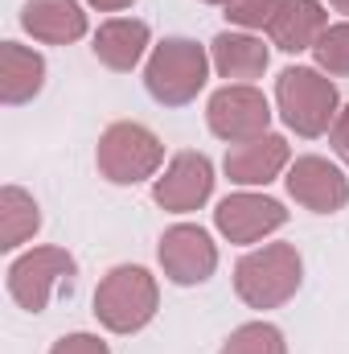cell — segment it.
<instances>
[{
	"label": "cell",
	"mask_w": 349,
	"mask_h": 354,
	"mask_svg": "<svg viewBox=\"0 0 349 354\" xmlns=\"http://www.w3.org/2000/svg\"><path fill=\"white\" fill-rule=\"evenodd\" d=\"M312 54H317V66H321V71H329V75H349V21L329 25V29L317 37Z\"/></svg>",
	"instance_id": "20"
},
{
	"label": "cell",
	"mask_w": 349,
	"mask_h": 354,
	"mask_svg": "<svg viewBox=\"0 0 349 354\" xmlns=\"http://www.w3.org/2000/svg\"><path fill=\"white\" fill-rule=\"evenodd\" d=\"M74 256L66 248H33L8 268V292L25 313H41L58 288H70Z\"/></svg>",
	"instance_id": "6"
},
{
	"label": "cell",
	"mask_w": 349,
	"mask_h": 354,
	"mask_svg": "<svg viewBox=\"0 0 349 354\" xmlns=\"http://www.w3.org/2000/svg\"><path fill=\"white\" fill-rule=\"evenodd\" d=\"M300 252L292 243H263L259 252H247L235 268V292L251 309H279L300 288Z\"/></svg>",
	"instance_id": "2"
},
{
	"label": "cell",
	"mask_w": 349,
	"mask_h": 354,
	"mask_svg": "<svg viewBox=\"0 0 349 354\" xmlns=\"http://www.w3.org/2000/svg\"><path fill=\"white\" fill-rule=\"evenodd\" d=\"M222 354H288V342H283V334L275 326L251 322V326H239L222 342Z\"/></svg>",
	"instance_id": "19"
},
{
	"label": "cell",
	"mask_w": 349,
	"mask_h": 354,
	"mask_svg": "<svg viewBox=\"0 0 349 354\" xmlns=\"http://www.w3.org/2000/svg\"><path fill=\"white\" fill-rule=\"evenodd\" d=\"M283 4L288 0H230L226 4V21L243 25V29H267Z\"/></svg>",
	"instance_id": "21"
},
{
	"label": "cell",
	"mask_w": 349,
	"mask_h": 354,
	"mask_svg": "<svg viewBox=\"0 0 349 354\" xmlns=\"http://www.w3.org/2000/svg\"><path fill=\"white\" fill-rule=\"evenodd\" d=\"M210 58L218 66L222 79H235V83H251V79H263L267 71V46L251 33H218L214 46H210Z\"/></svg>",
	"instance_id": "17"
},
{
	"label": "cell",
	"mask_w": 349,
	"mask_h": 354,
	"mask_svg": "<svg viewBox=\"0 0 349 354\" xmlns=\"http://www.w3.org/2000/svg\"><path fill=\"white\" fill-rule=\"evenodd\" d=\"M161 268L173 284H201L214 276L218 268V248L210 243V235L193 223H177L161 235Z\"/></svg>",
	"instance_id": "8"
},
{
	"label": "cell",
	"mask_w": 349,
	"mask_h": 354,
	"mask_svg": "<svg viewBox=\"0 0 349 354\" xmlns=\"http://www.w3.org/2000/svg\"><path fill=\"white\" fill-rule=\"evenodd\" d=\"M210 189H214V165H210V157L185 149V153H177L173 161H169L165 177H157L152 198L165 210H173V214H189V210H197L210 198Z\"/></svg>",
	"instance_id": "10"
},
{
	"label": "cell",
	"mask_w": 349,
	"mask_h": 354,
	"mask_svg": "<svg viewBox=\"0 0 349 354\" xmlns=\"http://www.w3.org/2000/svg\"><path fill=\"white\" fill-rule=\"evenodd\" d=\"M21 25L46 46H66L87 33V12L79 0H29L21 8Z\"/></svg>",
	"instance_id": "13"
},
{
	"label": "cell",
	"mask_w": 349,
	"mask_h": 354,
	"mask_svg": "<svg viewBox=\"0 0 349 354\" xmlns=\"http://www.w3.org/2000/svg\"><path fill=\"white\" fill-rule=\"evenodd\" d=\"M206 4H222V8H226V4H230V0H206Z\"/></svg>",
	"instance_id": "26"
},
{
	"label": "cell",
	"mask_w": 349,
	"mask_h": 354,
	"mask_svg": "<svg viewBox=\"0 0 349 354\" xmlns=\"http://www.w3.org/2000/svg\"><path fill=\"white\" fill-rule=\"evenodd\" d=\"M288 157H292L288 140L275 136V132H267V136H255V140L230 145L222 165H226V177L235 185H267V181L279 177V169L288 165Z\"/></svg>",
	"instance_id": "12"
},
{
	"label": "cell",
	"mask_w": 349,
	"mask_h": 354,
	"mask_svg": "<svg viewBox=\"0 0 349 354\" xmlns=\"http://www.w3.org/2000/svg\"><path fill=\"white\" fill-rule=\"evenodd\" d=\"M288 194L317 214H333L349 202V181L325 157H296V165L288 169Z\"/></svg>",
	"instance_id": "11"
},
{
	"label": "cell",
	"mask_w": 349,
	"mask_h": 354,
	"mask_svg": "<svg viewBox=\"0 0 349 354\" xmlns=\"http://www.w3.org/2000/svg\"><path fill=\"white\" fill-rule=\"evenodd\" d=\"M329 29V17L321 8V0H288L275 21L267 25L271 33V46L283 50V54H300V50H312L317 37Z\"/></svg>",
	"instance_id": "15"
},
{
	"label": "cell",
	"mask_w": 349,
	"mask_h": 354,
	"mask_svg": "<svg viewBox=\"0 0 349 354\" xmlns=\"http://www.w3.org/2000/svg\"><path fill=\"white\" fill-rule=\"evenodd\" d=\"M206 120H210V132H214L218 140H226V145H243V140L267 136L271 107H267L263 91H255L251 83H226L222 91L210 95Z\"/></svg>",
	"instance_id": "7"
},
{
	"label": "cell",
	"mask_w": 349,
	"mask_h": 354,
	"mask_svg": "<svg viewBox=\"0 0 349 354\" xmlns=\"http://www.w3.org/2000/svg\"><path fill=\"white\" fill-rule=\"evenodd\" d=\"M206 71H210V58L197 41L189 37H165L148 66H144V87L157 103L165 107H185L197 99V91L206 87Z\"/></svg>",
	"instance_id": "4"
},
{
	"label": "cell",
	"mask_w": 349,
	"mask_h": 354,
	"mask_svg": "<svg viewBox=\"0 0 349 354\" xmlns=\"http://www.w3.org/2000/svg\"><path fill=\"white\" fill-rule=\"evenodd\" d=\"M161 305V288L157 276L140 264H119L111 268L99 288H94V317L111 330V334H136L157 317Z\"/></svg>",
	"instance_id": "1"
},
{
	"label": "cell",
	"mask_w": 349,
	"mask_h": 354,
	"mask_svg": "<svg viewBox=\"0 0 349 354\" xmlns=\"http://www.w3.org/2000/svg\"><path fill=\"white\" fill-rule=\"evenodd\" d=\"M90 50H94V58H99L107 71L128 75V71L144 58V50H148V25L136 21V17H111V21L99 25Z\"/></svg>",
	"instance_id": "14"
},
{
	"label": "cell",
	"mask_w": 349,
	"mask_h": 354,
	"mask_svg": "<svg viewBox=\"0 0 349 354\" xmlns=\"http://www.w3.org/2000/svg\"><path fill=\"white\" fill-rule=\"evenodd\" d=\"M329 4H333L337 12H349V0H329Z\"/></svg>",
	"instance_id": "25"
},
{
	"label": "cell",
	"mask_w": 349,
	"mask_h": 354,
	"mask_svg": "<svg viewBox=\"0 0 349 354\" xmlns=\"http://www.w3.org/2000/svg\"><path fill=\"white\" fill-rule=\"evenodd\" d=\"M87 4H94V8H103V12H119V8H132L136 0H87Z\"/></svg>",
	"instance_id": "24"
},
{
	"label": "cell",
	"mask_w": 349,
	"mask_h": 354,
	"mask_svg": "<svg viewBox=\"0 0 349 354\" xmlns=\"http://www.w3.org/2000/svg\"><path fill=\"white\" fill-rule=\"evenodd\" d=\"M161 161H165V145L157 140V132H148L136 120H119L99 136L94 165L111 185H136L157 174Z\"/></svg>",
	"instance_id": "5"
},
{
	"label": "cell",
	"mask_w": 349,
	"mask_h": 354,
	"mask_svg": "<svg viewBox=\"0 0 349 354\" xmlns=\"http://www.w3.org/2000/svg\"><path fill=\"white\" fill-rule=\"evenodd\" d=\"M329 140H333V153L349 165V103L337 111V120H333V128H329Z\"/></svg>",
	"instance_id": "23"
},
{
	"label": "cell",
	"mask_w": 349,
	"mask_h": 354,
	"mask_svg": "<svg viewBox=\"0 0 349 354\" xmlns=\"http://www.w3.org/2000/svg\"><path fill=\"white\" fill-rule=\"evenodd\" d=\"M275 103L296 136H321L337 120V87L312 66H288L275 79Z\"/></svg>",
	"instance_id": "3"
},
{
	"label": "cell",
	"mask_w": 349,
	"mask_h": 354,
	"mask_svg": "<svg viewBox=\"0 0 349 354\" xmlns=\"http://www.w3.org/2000/svg\"><path fill=\"white\" fill-rule=\"evenodd\" d=\"M214 223H218V231L230 243H255V239L279 231L288 223V210L275 198H263V194H247L243 189V194H230V198L218 202Z\"/></svg>",
	"instance_id": "9"
},
{
	"label": "cell",
	"mask_w": 349,
	"mask_h": 354,
	"mask_svg": "<svg viewBox=\"0 0 349 354\" xmlns=\"http://www.w3.org/2000/svg\"><path fill=\"white\" fill-rule=\"evenodd\" d=\"M41 227V210L37 202L21 189V185H4L0 189V248L12 252L25 239H33Z\"/></svg>",
	"instance_id": "18"
},
{
	"label": "cell",
	"mask_w": 349,
	"mask_h": 354,
	"mask_svg": "<svg viewBox=\"0 0 349 354\" xmlns=\"http://www.w3.org/2000/svg\"><path fill=\"white\" fill-rule=\"evenodd\" d=\"M50 354H111V351H107V342H99L94 334H66V338L54 342Z\"/></svg>",
	"instance_id": "22"
},
{
	"label": "cell",
	"mask_w": 349,
	"mask_h": 354,
	"mask_svg": "<svg viewBox=\"0 0 349 354\" xmlns=\"http://www.w3.org/2000/svg\"><path fill=\"white\" fill-rule=\"evenodd\" d=\"M46 83V62L37 50L29 46H17V41H4L0 46V99L8 107L17 103H29Z\"/></svg>",
	"instance_id": "16"
}]
</instances>
